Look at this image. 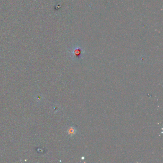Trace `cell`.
Returning <instances> with one entry per match:
<instances>
[{
  "instance_id": "1",
  "label": "cell",
  "mask_w": 163,
  "mask_h": 163,
  "mask_svg": "<svg viewBox=\"0 0 163 163\" xmlns=\"http://www.w3.org/2000/svg\"><path fill=\"white\" fill-rule=\"evenodd\" d=\"M68 132L69 134H70V135H72L73 134H74L76 133V129H75V128L74 127H71L69 129Z\"/></svg>"
}]
</instances>
